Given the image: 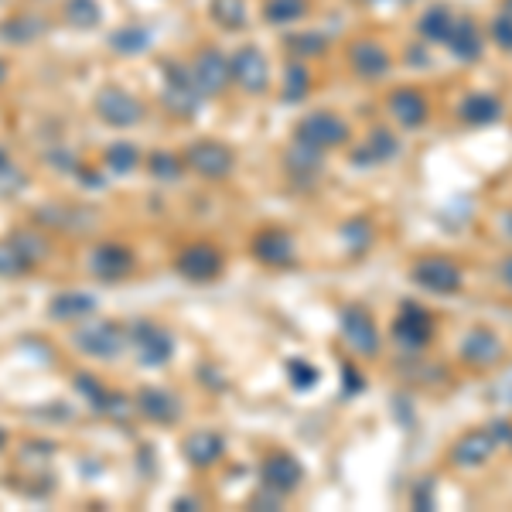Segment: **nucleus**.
<instances>
[{
    "label": "nucleus",
    "instance_id": "f257e3e1",
    "mask_svg": "<svg viewBox=\"0 0 512 512\" xmlns=\"http://www.w3.org/2000/svg\"><path fill=\"white\" fill-rule=\"evenodd\" d=\"M161 103L171 117H195L198 106H202V89L195 86L192 72L188 65H178V62H168V72H164V89H161Z\"/></svg>",
    "mask_w": 512,
    "mask_h": 512
},
{
    "label": "nucleus",
    "instance_id": "f03ea898",
    "mask_svg": "<svg viewBox=\"0 0 512 512\" xmlns=\"http://www.w3.org/2000/svg\"><path fill=\"white\" fill-rule=\"evenodd\" d=\"M410 280L431 294L451 297L465 287V270H461L451 256H420L414 267H410Z\"/></svg>",
    "mask_w": 512,
    "mask_h": 512
},
{
    "label": "nucleus",
    "instance_id": "7ed1b4c3",
    "mask_svg": "<svg viewBox=\"0 0 512 512\" xmlns=\"http://www.w3.org/2000/svg\"><path fill=\"white\" fill-rule=\"evenodd\" d=\"M349 137H352L349 123L328 110L308 113L294 130V140H301V144H308V147H318V151H335V147L349 144Z\"/></svg>",
    "mask_w": 512,
    "mask_h": 512
},
{
    "label": "nucleus",
    "instance_id": "20e7f679",
    "mask_svg": "<svg viewBox=\"0 0 512 512\" xmlns=\"http://www.w3.org/2000/svg\"><path fill=\"white\" fill-rule=\"evenodd\" d=\"M434 315L427 308H420V304H403L400 315L393 318V342L400 345L403 352H424L427 345H431L434 338Z\"/></svg>",
    "mask_w": 512,
    "mask_h": 512
},
{
    "label": "nucleus",
    "instance_id": "39448f33",
    "mask_svg": "<svg viewBox=\"0 0 512 512\" xmlns=\"http://www.w3.org/2000/svg\"><path fill=\"white\" fill-rule=\"evenodd\" d=\"M342 335L345 342H349V349L355 355H362V359H376L379 352H383V335H379L376 328V318L369 315L366 308H359V304H349V308H342Z\"/></svg>",
    "mask_w": 512,
    "mask_h": 512
},
{
    "label": "nucleus",
    "instance_id": "423d86ee",
    "mask_svg": "<svg viewBox=\"0 0 512 512\" xmlns=\"http://www.w3.org/2000/svg\"><path fill=\"white\" fill-rule=\"evenodd\" d=\"M458 355L465 366L472 369H492L506 359V342L485 325H475L461 335V345H458Z\"/></svg>",
    "mask_w": 512,
    "mask_h": 512
},
{
    "label": "nucleus",
    "instance_id": "0eeeda50",
    "mask_svg": "<svg viewBox=\"0 0 512 512\" xmlns=\"http://www.w3.org/2000/svg\"><path fill=\"white\" fill-rule=\"evenodd\" d=\"M185 168H192L195 175H202L209 181H219V178L233 175L236 158L226 144H219V140H195V144H188V151H185Z\"/></svg>",
    "mask_w": 512,
    "mask_h": 512
},
{
    "label": "nucleus",
    "instance_id": "6e6552de",
    "mask_svg": "<svg viewBox=\"0 0 512 512\" xmlns=\"http://www.w3.org/2000/svg\"><path fill=\"white\" fill-rule=\"evenodd\" d=\"M229 76L239 89H246L250 96H260L270 89V62L267 55L260 52L256 45H246L229 59Z\"/></svg>",
    "mask_w": 512,
    "mask_h": 512
},
{
    "label": "nucleus",
    "instance_id": "1a4fd4ad",
    "mask_svg": "<svg viewBox=\"0 0 512 512\" xmlns=\"http://www.w3.org/2000/svg\"><path fill=\"white\" fill-rule=\"evenodd\" d=\"M188 72H192L195 86L202 89V96H216L233 82V76H229V59L219 48H209V45L198 48L195 59L188 62Z\"/></svg>",
    "mask_w": 512,
    "mask_h": 512
},
{
    "label": "nucleus",
    "instance_id": "9d476101",
    "mask_svg": "<svg viewBox=\"0 0 512 512\" xmlns=\"http://www.w3.org/2000/svg\"><path fill=\"white\" fill-rule=\"evenodd\" d=\"M76 345L93 359H117L127 345V335L113 321H86L76 332Z\"/></svg>",
    "mask_w": 512,
    "mask_h": 512
},
{
    "label": "nucleus",
    "instance_id": "9b49d317",
    "mask_svg": "<svg viewBox=\"0 0 512 512\" xmlns=\"http://www.w3.org/2000/svg\"><path fill=\"white\" fill-rule=\"evenodd\" d=\"M96 113L103 123L120 127V130H127V127H134V123L144 120V106H140V99L134 93H127V89H120V86H110L96 96Z\"/></svg>",
    "mask_w": 512,
    "mask_h": 512
},
{
    "label": "nucleus",
    "instance_id": "f8f14e48",
    "mask_svg": "<svg viewBox=\"0 0 512 512\" xmlns=\"http://www.w3.org/2000/svg\"><path fill=\"white\" fill-rule=\"evenodd\" d=\"M495 451H499V444H495L492 431L489 427H478V431L461 434L458 441L451 444L448 461L454 468H461V472H472V468H482L485 461H492Z\"/></svg>",
    "mask_w": 512,
    "mask_h": 512
},
{
    "label": "nucleus",
    "instance_id": "ddd939ff",
    "mask_svg": "<svg viewBox=\"0 0 512 512\" xmlns=\"http://www.w3.org/2000/svg\"><path fill=\"white\" fill-rule=\"evenodd\" d=\"M127 345H134L137 359L144 362V366H161V362H168L171 352H175L171 335L164 332L161 325H154V321H134V325H130Z\"/></svg>",
    "mask_w": 512,
    "mask_h": 512
},
{
    "label": "nucleus",
    "instance_id": "4468645a",
    "mask_svg": "<svg viewBox=\"0 0 512 512\" xmlns=\"http://www.w3.org/2000/svg\"><path fill=\"white\" fill-rule=\"evenodd\" d=\"M349 65H352V72L359 79L379 82V79L390 76L393 59L376 38H359V41H352V45H349Z\"/></svg>",
    "mask_w": 512,
    "mask_h": 512
},
{
    "label": "nucleus",
    "instance_id": "2eb2a0df",
    "mask_svg": "<svg viewBox=\"0 0 512 512\" xmlns=\"http://www.w3.org/2000/svg\"><path fill=\"white\" fill-rule=\"evenodd\" d=\"M386 110H390V117L400 123L403 130H420L427 123V117H431V103H427V96L414 86L393 89V93L386 96Z\"/></svg>",
    "mask_w": 512,
    "mask_h": 512
},
{
    "label": "nucleus",
    "instance_id": "dca6fc26",
    "mask_svg": "<svg viewBox=\"0 0 512 512\" xmlns=\"http://www.w3.org/2000/svg\"><path fill=\"white\" fill-rule=\"evenodd\" d=\"M260 478H263V485H267V489H274L280 495H291V492L301 489L304 468H301V461H297L294 454L277 451V454H270V458L263 461Z\"/></svg>",
    "mask_w": 512,
    "mask_h": 512
},
{
    "label": "nucleus",
    "instance_id": "f3484780",
    "mask_svg": "<svg viewBox=\"0 0 512 512\" xmlns=\"http://www.w3.org/2000/svg\"><path fill=\"white\" fill-rule=\"evenodd\" d=\"M178 270L188 280H198V284H209L222 274V253L209 243H192L188 250H181L178 256Z\"/></svg>",
    "mask_w": 512,
    "mask_h": 512
},
{
    "label": "nucleus",
    "instance_id": "a211bd4d",
    "mask_svg": "<svg viewBox=\"0 0 512 512\" xmlns=\"http://www.w3.org/2000/svg\"><path fill=\"white\" fill-rule=\"evenodd\" d=\"M253 253L256 260L270 263V267H291L294 263V236L284 233V229H263L260 236L253 239Z\"/></svg>",
    "mask_w": 512,
    "mask_h": 512
},
{
    "label": "nucleus",
    "instance_id": "6ab92c4d",
    "mask_svg": "<svg viewBox=\"0 0 512 512\" xmlns=\"http://www.w3.org/2000/svg\"><path fill=\"white\" fill-rule=\"evenodd\" d=\"M448 52L454 55L458 62H478L485 55V41L482 35H478V24L472 18H454V28H451V35H448Z\"/></svg>",
    "mask_w": 512,
    "mask_h": 512
},
{
    "label": "nucleus",
    "instance_id": "aec40b11",
    "mask_svg": "<svg viewBox=\"0 0 512 512\" xmlns=\"http://www.w3.org/2000/svg\"><path fill=\"white\" fill-rule=\"evenodd\" d=\"M137 410L154 424H175L181 417V400L175 393L161 390V386H147L137 393Z\"/></svg>",
    "mask_w": 512,
    "mask_h": 512
},
{
    "label": "nucleus",
    "instance_id": "412c9836",
    "mask_svg": "<svg viewBox=\"0 0 512 512\" xmlns=\"http://www.w3.org/2000/svg\"><path fill=\"white\" fill-rule=\"evenodd\" d=\"M458 117L468 127H492V123L506 117V106H502V99L495 93H472L458 106Z\"/></svg>",
    "mask_w": 512,
    "mask_h": 512
},
{
    "label": "nucleus",
    "instance_id": "4be33fe9",
    "mask_svg": "<svg viewBox=\"0 0 512 512\" xmlns=\"http://www.w3.org/2000/svg\"><path fill=\"white\" fill-rule=\"evenodd\" d=\"M134 253L120 243H103L93 250V274L99 280H120L134 270Z\"/></svg>",
    "mask_w": 512,
    "mask_h": 512
},
{
    "label": "nucleus",
    "instance_id": "5701e85b",
    "mask_svg": "<svg viewBox=\"0 0 512 512\" xmlns=\"http://www.w3.org/2000/svg\"><path fill=\"white\" fill-rule=\"evenodd\" d=\"M400 154V140L393 137V130L386 127H373L366 144L352 154V164L355 168H373V164H383V161H393Z\"/></svg>",
    "mask_w": 512,
    "mask_h": 512
},
{
    "label": "nucleus",
    "instance_id": "b1692460",
    "mask_svg": "<svg viewBox=\"0 0 512 512\" xmlns=\"http://www.w3.org/2000/svg\"><path fill=\"white\" fill-rule=\"evenodd\" d=\"M45 35V21L38 14H14L0 24V38L14 48H24V45H35V41Z\"/></svg>",
    "mask_w": 512,
    "mask_h": 512
},
{
    "label": "nucleus",
    "instance_id": "393cba45",
    "mask_svg": "<svg viewBox=\"0 0 512 512\" xmlns=\"http://www.w3.org/2000/svg\"><path fill=\"white\" fill-rule=\"evenodd\" d=\"M222 451H226V441H222L216 431H195L185 441V458L198 468L216 465V461L222 458Z\"/></svg>",
    "mask_w": 512,
    "mask_h": 512
},
{
    "label": "nucleus",
    "instance_id": "a878e982",
    "mask_svg": "<svg viewBox=\"0 0 512 512\" xmlns=\"http://www.w3.org/2000/svg\"><path fill=\"white\" fill-rule=\"evenodd\" d=\"M451 28H454V14L444 4L427 7L424 18L417 21L420 38L431 41V45H444V41H448V35H451Z\"/></svg>",
    "mask_w": 512,
    "mask_h": 512
},
{
    "label": "nucleus",
    "instance_id": "bb28decb",
    "mask_svg": "<svg viewBox=\"0 0 512 512\" xmlns=\"http://www.w3.org/2000/svg\"><path fill=\"white\" fill-rule=\"evenodd\" d=\"M93 308H96L93 297H89V294H76V291L59 294L52 304H48V311H52L55 321H86Z\"/></svg>",
    "mask_w": 512,
    "mask_h": 512
},
{
    "label": "nucleus",
    "instance_id": "cd10ccee",
    "mask_svg": "<svg viewBox=\"0 0 512 512\" xmlns=\"http://www.w3.org/2000/svg\"><path fill=\"white\" fill-rule=\"evenodd\" d=\"M110 48L117 55H140L151 48V31L144 24H123V28L110 35Z\"/></svg>",
    "mask_w": 512,
    "mask_h": 512
},
{
    "label": "nucleus",
    "instance_id": "c85d7f7f",
    "mask_svg": "<svg viewBox=\"0 0 512 512\" xmlns=\"http://www.w3.org/2000/svg\"><path fill=\"white\" fill-rule=\"evenodd\" d=\"M62 18H65V24H72V28L89 31V28H96V24H99L103 11H99L96 0H65V4H62Z\"/></svg>",
    "mask_w": 512,
    "mask_h": 512
},
{
    "label": "nucleus",
    "instance_id": "c756f323",
    "mask_svg": "<svg viewBox=\"0 0 512 512\" xmlns=\"http://www.w3.org/2000/svg\"><path fill=\"white\" fill-rule=\"evenodd\" d=\"M321 154H325V151L294 140V147L287 151V168H291L294 178H308L311 171H321Z\"/></svg>",
    "mask_w": 512,
    "mask_h": 512
},
{
    "label": "nucleus",
    "instance_id": "7c9ffc66",
    "mask_svg": "<svg viewBox=\"0 0 512 512\" xmlns=\"http://www.w3.org/2000/svg\"><path fill=\"white\" fill-rule=\"evenodd\" d=\"M212 18L226 31H243L250 11H246V0H212Z\"/></svg>",
    "mask_w": 512,
    "mask_h": 512
},
{
    "label": "nucleus",
    "instance_id": "2f4dec72",
    "mask_svg": "<svg viewBox=\"0 0 512 512\" xmlns=\"http://www.w3.org/2000/svg\"><path fill=\"white\" fill-rule=\"evenodd\" d=\"M304 14H308V0H267L263 4L267 24H294L304 21Z\"/></svg>",
    "mask_w": 512,
    "mask_h": 512
},
{
    "label": "nucleus",
    "instance_id": "473e14b6",
    "mask_svg": "<svg viewBox=\"0 0 512 512\" xmlns=\"http://www.w3.org/2000/svg\"><path fill=\"white\" fill-rule=\"evenodd\" d=\"M311 93V72L304 69V65H287L284 72V89H280V96H284V103H301L304 96Z\"/></svg>",
    "mask_w": 512,
    "mask_h": 512
},
{
    "label": "nucleus",
    "instance_id": "72a5a7b5",
    "mask_svg": "<svg viewBox=\"0 0 512 512\" xmlns=\"http://www.w3.org/2000/svg\"><path fill=\"white\" fill-rule=\"evenodd\" d=\"M342 239H345V246L355 253V256H362L373 246V239H376V233H373V222L369 219H352V222H345L342 226Z\"/></svg>",
    "mask_w": 512,
    "mask_h": 512
},
{
    "label": "nucleus",
    "instance_id": "f704fd0d",
    "mask_svg": "<svg viewBox=\"0 0 512 512\" xmlns=\"http://www.w3.org/2000/svg\"><path fill=\"white\" fill-rule=\"evenodd\" d=\"M28 267H31V260L21 253V246L14 243V239H4V243H0V277H21Z\"/></svg>",
    "mask_w": 512,
    "mask_h": 512
},
{
    "label": "nucleus",
    "instance_id": "c9c22d12",
    "mask_svg": "<svg viewBox=\"0 0 512 512\" xmlns=\"http://www.w3.org/2000/svg\"><path fill=\"white\" fill-rule=\"evenodd\" d=\"M287 48L294 55H301V59H318V55L328 52V38L321 31H304V35L287 38Z\"/></svg>",
    "mask_w": 512,
    "mask_h": 512
},
{
    "label": "nucleus",
    "instance_id": "e433bc0d",
    "mask_svg": "<svg viewBox=\"0 0 512 512\" xmlns=\"http://www.w3.org/2000/svg\"><path fill=\"white\" fill-rule=\"evenodd\" d=\"M147 168H151V175L158 181H178L181 171H185V161L171 151H154L151 161H147Z\"/></svg>",
    "mask_w": 512,
    "mask_h": 512
},
{
    "label": "nucleus",
    "instance_id": "4c0bfd02",
    "mask_svg": "<svg viewBox=\"0 0 512 512\" xmlns=\"http://www.w3.org/2000/svg\"><path fill=\"white\" fill-rule=\"evenodd\" d=\"M140 164V151L134 144H113L106 147V168L117 171V175H127V171H134Z\"/></svg>",
    "mask_w": 512,
    "mask_h": 512
},
{
    "label": "nucleus",
    "instance_id": "58836bf2",
    "mask_svg": "<svg viewBox=\"0 0 512 512\" xmlns=\"http://www.w3.org/2000/svg\"><path fill=\"white\" fill-rule=\"evenodd\" d=\"M489 35H492V45L502 48V52L512 55V14H495L492 24H489Z\"/></svg>",
    "mask_w": 512,
    "mask_h": 512
},
{
    "label": "nucleus",
    "instance_id": "ea45409f",
    "mask_svg": "<svg viewBox=\"0 0 512 512\" xmlns=\"http://www.w3.org/2000/svg\"><path fill=\"white\" fill-rule=\"evenodd\" d=\"M287 373H291V383L297 390H311L318 383V369L311 362H301V359H291L287 362Z\"/></svg>",
    "mask_w": 512,
    "mask_h": 512
},
{
    "label": "nucleus",
    "instance_id": "a19ab883",
    "mask_svg": "<svg viewBox=\"0 0 512 512\" xmlns=\"http://www.w3.org/2000/svg\"><path fill=\"white\" fill-rule=\"evenodd\" d=\"M21 188H24V175H21V171L14 168L11 161L0 164V192H4V195H14V192H21Z\"/></svg>",
    "mask_w": 512,
    "mask_h": 512
},
{
    "label": "nucleus",
    "instance_id": "79ce46f5",
    "mask_svg": "<svg viewBox=\"0 0 512 512\" xmlns=\"http://www.w3.org/2000/svg\"><path fill=\"white\" fill-rule=\"evenodd\" d=\"M410 502H414V509H434V478H420Z\"/></svg>",
    "mask_w": 512,
    "mask_h": 512
},
{
    "label": "nucleus",
    "instance_id": "37998d69",
    "mask_svg": "<svg viewBox=\"0 0 512 512\" xmlns=\"http://www.w3.org/2000/svg\"><path fill=\"white\" fill-rule=\"evenodd\" d=\"M489 431H492V437H495V444H499V451H502V448L512 451V420H492Z\"/></svg>",
    "mask_w": 512,
    "mask_h": 512
},
{
    "label": "nucleus",
    "instance_id": "c03bdc74",
    "mask_svg": "<svg viewBox=\"0 0 512 512\" xmlns=\"http://www.w3.org/2000/svg\"><path fill=\"white\" fill-rule=\"evenodd\" d=\"M342 373H345V393H362V390H366V379L359 376V369H355V366H345Z\"/></svg>",
    "mask_w": 512,
    "mask_h": 512
},
{
    "label": "nucleus",
    "instance_id": "a18cd8bd",
    "mask_svg": "<svg viewBox=\"0 0 512 512\" xmlns=\"http://www.w3.org/2000/svg\"><path fill=\"white\" fill-rule=\"evenodd\" d=\"M495 274H499L502 287H506V291L512 294V253H509V256H502V260H499V270H495Z\"/></svg>",
    "mask_w": 512,
    "mask_h": 512
},
{
    "label": "nucleus",
    "instance_id": "49530a36",
    "mask_svg": "<svg viewBox=\"0 0 512 512\" xmlns=\"http://www.w3.org/2000/svg\"><path fill=\"white\" fill-rule=\"evenodd\" d=\"M499 229L506 233V239H512V209H502L499 212Z\"/></svg>",
    "mask_w": 512,
    "mask_h": 512
},
{
    "label": "nucleus",
    "instance_id": "de8ad7c7",
    "mask_svg": "<svg viewBox=\"0 0 512 512\" xmlns=\"http://www.w3.org/2000/svg\"><path fill=\"white\" fill-rule=\"evenodd\" d=\"M502 396H506V403H512V379H509L506 386H502Z\"/></svg>",
    "mask_w": 512,
    "mask_h": 512
},
{
    "label": "nucleus",
    "instance_id": "09e8293b",
    "mask_svg": "<svg viewBox=\"0 0 512 512\" xmlns=\"http://www.w3.org/2000/svg\"><path fill=\"white\" fill-rule=\"evenodd\" d=\"M4 79H7V62L0 59V82H4Z\"/></svg>",
    "mask_w": 512,
    "mask_h": 512
},
{
    "label": "nucleus",
    "instance_id": "8fccbe9b",
    "mask_svg": "<svg viewBox=\"0 0 512 512\" xmlns=\"http://www.w3.org/2000/svg\"><path fill=\"white\" fill-rule=\"evenodd\" d=\"M502 11H506V14H512V0H502Z\"/></svg>",
    "mask_w": 512,
    "mask_h": 512
},
{
    "label": "nucleus",
    "instance_id": "3c124183",
    "mask_svg": "<svg viewBox=\"0 0 512 512\" xmlns=\"http://www.w3.org/2000/svg\"><path fill=\"white\" fill-rule=\"evenodd\" d=\"M0 164H7V151H4V147H0Z\"/></svg>",
    "mask_w": 512,
    "mask_h": 512
},
{
    "label": "nucleus",
    "instance_id": "603ef678",
    "mask_svg": "<svg viewBox=\"0 0 512 512\" xmlns=\"http://www.w3.org/2000/svg\"><path fill=\"white\" fill-rule=\"evenodd\" d=\"M0 448H4V434H0Z\"/></svg>",
    "mask_w": 512,
    "mask_h": 512
},
{
    "label": "nucleus",
    "instance_id": "864d4df0",
    "mask_svg": "<svg viewBox=\"0 0 512 512\" xmlns=\"http://www.w3.org/2000/svg\"><path fill=\"white\" fill-rule=\"evenodd\" d=\"M407 4H410V0H407Z\"/></svg>",
    "mask_w": 512,
    "mask_h": 512
}]
</instances>
